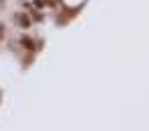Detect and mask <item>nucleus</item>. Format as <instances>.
<instances>
[{
    "mask_svg": "<svg viewBox=\"0 0 149 131\" xmlns=\"http://www.w3.org/2000/svg\"><path fill=\"white\" fill-rule=\"evenodd\" d=\"M14 23H16V26H21V28H28V26H30V16H28V14H23V12H19V14L14 16Z\"/></svg>",
    "mask_w": 149,
    "mask_h": 131,
    "instance_id": "nucleus-1",
    "label": "nucleus"
}]
</instances>
